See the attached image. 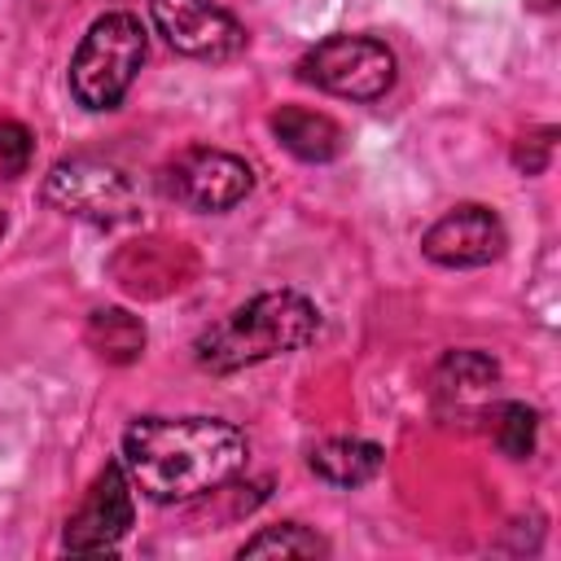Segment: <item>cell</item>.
I'll return each instance as SVG.
<instances>
[{
  "label": "cell",
  "mask_w": 561,
  "mask_h": 561,
  "mask_svg": "<svg viewBox=\"0 0 561 561\" xmlns=\"http://www.w3.org/2000/svg\"><path fill=\"white\" fill-rule=\"evenodd\" d=\"M131 522H136V486H131L123 460H110L92 478L83 504L66 517L61 548L66 552H110L131 530Z\"/></svg>",
  "instance_id": "ba28073f"
},
{
  "label": "cell",
  "mask_w": 561,
  "mask_h": 561,
  "mask_svg": "<svg viewBox=\"0 0 561 561\" xmlns=\"http://www.w3.org/2000/svg\"><path fill=\"white\" fill-rule=\"evenodd\" d=\"M44 202L53 210L83 219V224H96V228L131 224L140 210L131 180L101 158H61L44 175Z\"/></svg>",
  "instance_id": "5b68a950"
},
{
  "label": "cell",
  "mask_w": 561,
  "mask_h": 561,
  "mask_svg": "<svg viewBox=\"0 0 561 561\" xmlns=\"http://www.w3.org/2000/svg\"><path fill=\"white\" fill-rule=\"evenodd\" d=\"M530 9H543L548 13V9H557V0H530Z\"/></svg>",
  "instance_id": "ac0fdd59"
},
{
  "label": "cell",
  "mask_w": 561,
  "mask_h": 561,
  "mask_svg": "<svg viewBox=\"0 0 561 561\" xmlns=\"http://www.w3.org/2000/svg\"><path fill=\"white\" fill-rule=\"evenodd\" d=\"M491 438H495V447L504 456L526 460L535 451V438H539L535 408H526V403H500V408H491Z\"/></svg>",
  "instance_id": "9a60e30c"
},
{
  "label": "cell",
  "mask_w": 561,
  "mask_h": 561,
  "mask_svg": "<svg viewBox=\"0 0 561 561\" xmlns=\"http://www.w3.org/2000/svg\"><path fill=\"white\" fill-rule=\"evenodd\" d=\"M324 552H329V543L316 530L298 526V522L267 526V530H259L254 539L241 543V557H324Z\"/></svg>",
  "instance_id": "5bb4252c"
},
{
  "label": "cell",
  "mask_w": 561,
  "mask_h": 561,
  "mask_svg": "<svg viewBox=\"0 0 561 561\" xmlns=\"http://www.w3.org/2000/svg\"><path fill=\"white\" fill-rule=\"evenodd\" d=\"M272 131L276 140L302 158V162H333L342 153V127L320 114V110H302V105H280L272 114Z\"/></svg>",
  "instance_id": "8fae6325"
},
{
  "label": "cell",
  "mask_w": 561,
  "mask_h": 561,
  "mask_svg": "<svg viewBox=\"0 0 561 561\" xmlns=\"http://www.w3.org/2000/svg\"><path fill=\"white\" fill-rule=\"evenodd\" d=\"M145 61V26L136 13H105L88 26L70 57V92L83 110H114Z\"/></svg>",
  "instance_id": "3957f363"
},
{
  "label": "cell",
  "mask_w": 561,
  "mask_h": 561,
  "mask_svg": "<svg viewBox=\"0 0 561 561\" xmlns=\"http://www.w3.org/2000/svg\"><path fill=\"white\" fill-rule=\"evenodd\" d=\"M298 79L346 101H381L394 88V53L373 35H329L298 57Z\"/></svg>",
  "instance_id": "277c9868"
},
{
  "label": "cell",
  "mask_w": 561,
  "mask_h": 561,
  "mask_svg": "<svg viewBox=\"0 0 561 561\" xmlns=\"http://www.w3.org/2000/svg\"><path fill=\"white\" fill-rule=\"evenodd\" d=\"M250 443L219 416H136L123 430V469L153 504L215 495L245 469Z\"/></svg>",
  "instance_id": "6da1fadb"
},
{
  "label": "cell",
  "mask_w": 561,
  "mask_h": 561,
  "mask_svg": "<svg viewBox=\"0 0 561 561\" xmlns=\"http://www.w3.org/2000/svg\"><path fill=\"white\" fill-rule=\"evenodd\" d=\"M500 368L486 351H451L434 373V408L443 421H469L486 412Z\"/></svg>",
  "instance_id": "30bf717a"
},
{
  "label": "cell",
  "mask_w": 561,
  "mask_h": 561,
  "mask_svg": "<svg viewBox=\"0 0 561 561\" xmlns=\"http://www.w3.org/2000/svg\"><path fill=\"white\" fill-rule=\"evenodd\" d=\"M508 232L491 206L460 202L443 219H434L421 237V254L438 267H486L504 254Z\"/></svg>",
  "instance_id": "9c48e42d"
},
{
  "label": "cell",
  "mask_w": 561,
  "mask_h": 561,
  "mask_svg": "<svg viewBox=\"0 0 561 561\" xmlns=\"http://www.w3.org/2000/svg\"><path fill=\"white\" fill-rule=\"evenodd\" d=\"M307 465L329 486H364L381 473V447L368 438H324L311 447Z\"/></svg>",
  "instance_id": "7c38bea8"
},
{
  "label": "cell",
  "mask_w": 561,
  "mask_h": 561,
  "mask_svg": "<svg viewBox=\"0 0 561 561\" xmlns=\"http://www.w3.org/2000/svg\"><path fill=\"white\" fill-rule=\"evenodd\" d=\"M535 145H530V153L526 149H517V167L526 171V175H535V171H543V162H548V149H552V127H543L539 136H530Z\"/></svg>",
  "instance_id": "e0dca14e"
},
{
  "label": "cell",
  "mask_w": 561,
  "mask_h": 561,
  "mask_svg": "<svg viewBox=\"0 0 561 561\" xmlns=\"http://www.w3.org/2000/svg\"><path fill=\"white\" fill-rule=\"evenodd\" d=\"M320 333V311L298 289H263L250 302L232 307L215 324H206L193 342V359L206 373H241L250 364L294 355Z\"/></svg>",
  "instance_id": "7a4b0ae2"
},
{
  "label": "cell",
  "mask_w": 561,
  "mask_h": 561,
  "mask_svg": "<svg viewBox=\"0 0 561 561\" xmlns=\"http://www.w3.org/2000/svg\"><path fill=\"white\" fill-rule=\"evenodd\" d=\"M31 153H35V136H31L22 123L4 118V123H0V167H4L9 175H22V171L31 167Z\"/></svg>",
  "instance_id": "2e32d148"
},
{
  "label": "cell",
  "mask_w": 561,
  "mask_h": 561,
  "mask_svg": "<svg viewBox=\"0 0 561 561\" xmlns=\"http://www.w3.org/2000/svg\"><path fill=\"white\" fill-rule=\"evenodd\" d=\"M4 228H9V219H4V210H0V237H4Z\"/></svg>",
  "instance_id": "d6986e66"
},
{
  "label": "cell",
  "mask_w": 561,
  "mask_h": 561,
  "mask_svg": "<svg viewBox=\"0 0 561 561\" xmlns=\"http://www.w3.org/2000/svg\"><path fill=\"white\" fill-rule=\"evenodd\" d=\"M88 346L105 364H131L145 351V320L127 307H96L88 316Z\"/></svg>",
  "instance_id": "4fadbf2b"
},
{
  "label": "cell",
  "mask_w": 561,
  "mask_h": 561,
  "mask_svg": "<svg viewBox=\"0 0 561 561\" xmlns=\"http://www.w3.org/2000/svg\"><path fill=\"white\" fill-rule=\"evenodd\" d=\"M149 18H153L158 35L180 57H193V61L219 66V61L241 57L250 44L245 26L215 0H149Z\"/></svg>",
  "instance_id": "52a82bcc"
},
{
  "label": "cell",
  "mask_w": 561,
  "mask_h": 561,
  "mask_svg": "<svg viewBox=\"0 0 561 561\" xmlns=\"http://www.w3.org/2000/svg\"><path fill=\"white\" fill-rule=\"evenodd\" d=\"M254 188V171L245 158L210 145H188L175 153L162 171V193L175 197L180 206H193L202 215H224L237 202H245Z\"/></svg>",
  "instance_id": "8992f818"
}]
</instances>
